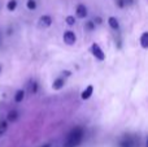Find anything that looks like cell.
<instances>
[{
	"label": "cell",
	"mask_w": 148,
	"mask_h": 147,
	"mask_svg": "<svg viewBox=\"0 0 148 147\" xmlns=\"http://www.w3.org/2000/svg\"><path fill=\"white\" fill-rule=\"evenodd\" d=\"M18 119V113H17V111H10L9 113H8V120L9 121H16V120Z\"/></svg>",
	"instance_id": "13"
},
{
	"label": "cell",
	"mask_w": 148,
	"mask_h": 147,
	"mask_svg": "<svg viewBox=\"0 0 148 147\" xmlns=\"http://www.w3.org/2000/svg\"><path fill=\"white\" fill-rule=\"evenodd\" d=\"M23 98H25V91L18 90L17 93H16V95H14V102L16 103H21V102L23 100Z\"/></svg>",
	"instance_id": "9"
},
{
	"label": "cell",
	"mask_w": 148,
	"mask_h": 147,
	"mask_svg": "<svg viewBox=\"0 0 148 147\" xmlns=\"http://www.w3.org/2000/svg\"><path fill=\"white\" fill-rule=\"evenodd\" d=\"M94 23H97V25H100V23H101V18L96 17V18H95V21H94Z\"/></svg>",
	"instance_id": "19"
},
{
	"label": "cell",
	"mask_w": 148,
	"mask_h": 147,
	"mask_svg": "<svg viewBox=\"0 0 148 147\" xmlns=\"http://www.w3.org/2000/svg\"><path fill=\"white\" fill-rule=\"evenodd\" d=\"M62 86H64V80H62V78H57V80H55V82L52 83V89H53V90H60V89H62Z\"/></svg>",
	"instance_id": "7"
},
{
	"label": "cell",
	"mask_w": 148,
	"mask_h": 147,
	"mask_svg": "<svg viewBox=\"0 0 148 147\" xmlns=\"http://www.w3.org/2000/svg\"><path fill=\"white\" fill-rule=\"evenodd\" d=\"M82 137H83V129L82 128H75L72 132L69 133L66 138V142H65L64 147H75L81 143Z\"/></svg>",
	"instance_id": "1"
},
{
	"label": "cell",
	"mask_w": 148,
	"mask_h": 147,
	"mask_svg": "<svg viewBox=\"0 0 148 147\" xmlns=\"http://www.w3.org/2000/svg\"><path fill=\"white\" fill-rule=\"evenodd\" d=\"M91 52L97 60H100V61H103V60L105 59V55H104V52H103V49L99 47V44H96V43L92 44L91 46Z\"/></svg>",
	"instance_id": "2"
},
{
	"label": "cell",
	"mask_w": 148,
	"mask_h": 147,
	"mask_svg": "<svg viewBox=\"0 0 148 147\" xmlns=\"http://www.w3.org/2000/svg\"><path fill=\"white\" fill-rule=\"evenodd\" d=\"M51 23H52V18L49 17V16H42L38 20V25H39V27H42V29L49 27Z\"/></svg>",
	"instance_id": "3"
},
{
	"label": "cell",
	"mask_w": 148,
	"mask_h": 147,
	"mask_svg": "<svg viewBox=\"0 0 148 147\" xmlns=\"http://www.w3.org/2000/svg\"><path fill=\"white\" fill-rule=\"evenodd\" d=\"M62 74H64V76H66V77H69V76H70V72H68V70H66V72H64V73H62Z\"/></svg>",
	"instance_id": "21"
},
{
	"label": "cell",
	"mask_w": 148,
	"mask_h": 147,
	"mask_svg": "<svg viewBox=\"0 0 148 147\" xmlns=\"http://www.w3.org/2000/svg\"><path fill=\"white\" fill-rule=\"evenodd\" d=\"M36 91H38V83L31 82L30 83V94H36Z\"/></svg>",
	"instance_id": "16"
},
{
	"label": "cell",
	"mask_w": 148,
	"mask_h": 147,
	"mask_svg": "<svg viewBox=\"0 0 148 147\" xmlns=\"http://www.w3.org/2000/svg\"><path fill=\"white\" fill-rule=\"evenodd\" d=\"M0 70H1V67H0Z\"/></svg>",
	"instance_id": "22"
},
{
	"label": "cell",
	"mask_w": 148,
	"mask_h": 147,
	"mask_svg": "<svg viewBox=\"0 0 148 147\" xmlns=\"http://www.w3.org/2000/svg\"><path fill=\"white\" fill-rule=\"evenodd\" d=\"M123 0H118V7H123Z\"/></svg>",
	"instance_id": "20"
},
{
	"label": "cell",
	"mask_w": 148,
	"mask_h": 147,
	"mask_svg": "<svg viewBox=\"0 0 148 147\" xmlns=\"http://www.w3.org/2000/svg\"><path fill=\"white\" fill-rule=\"evenodd\" d=\"M92 93H94V86H92V85H88L86 89H84L83 91H82V94H81V98L83 99V100H87V99H90V98H91Z\"/></svg>",
	"instance_id": "5"
},
{
	"label": "cell",
	"mask_w": 148,
	"mask_h": 147,
	"mask_svg": "<svg viewBox=\"0 0 148 147\" xmlns=\"http://www.w3.org/2000/svg\"><path fill=\"white\" fill-rule=\"evenodd\" d=\"M108 23H109V26L112 29H114V30H117L118 26H120V25H118V21H117V18H116V17H109V18H108Z\"/></svg>",
	"instance_id": "10"
},
{
	"label": "cell",
	"mask_w": 148,
	"mask_h": 147,
	"mask_svg": "<svg viewBox=\"0 0 148 147\" xmlns=\"http://www.w3.org/2000/svg\"><path fill=\"white\" fill-rule=\"evenodd\" d=\"M16 8H17V0H9L7 4V9L9 10V12H13Z\"/></svg>",
	"instance_id": "12"
},
{
	"label": "cell",
	"mask_w": 148,
	"mask_h": 147,
	"mask_svg": "<svg viewBox=\"0 0 148 147\" xmlns=\"http://www.w3.org/2000/svg\"><path fill=\"white\" fill-rule=\"evenodd\" d=\"M7 128H8L7 121H0V137L4 135V133L7 132Z\"/></svg>",
	"instance_id": "14"
},
{
	"label": "cell",
	"mask_w": 148,
	"mask_h": 147,
	"mask_svg": "<svg viewBox=\"0 0 148 147\" xmlns=\"http://www.w3.org/2000/svg\"><path fill=\"white\" fill-rule=\"evenodd\" d=\"M26 7H27V9L34 10L36 8V1L35 0H27V1H26Z\"/></svg>",
	"instance_id": "15"
},
{
	"label": "cell",
	"mask_w": 148,
	"mask_h": 147,
	"mask_svg": "<svg viewBox=\"0 0 148 147\" xmlns=\"http://www.w3.org/2000/svg\"><path fill=\"white\" fill-rule=\"evenodd\" d=\"M120 146H121V147H134V142L131 141V138L127 137V138H125V139L121 141Z\"/></svg>",
	"instance_id": "11"
},
{
	"label": "cell",
	"mask_w": 148,
	"mask_h": 147,
	"mask_svg": "<svg viewBox=\"0 0 148 147\" xmlns=\"http://www.w3.org/2000/svg\"><path fill=\"white\" fill-rule=\"evenodd\" d=\"M140 46L143 48H148V33L147 31H144L140 36Z\"/></svg>",
	"instance_id": "8"
},
{
	"label": "cell",
	"mask_w": 148,
	"mask_h": 147,
	"mask_svg": "<svg viewBox=\"0 0 148 147\" xmlns=\"http://www.w3.org/2000/svg\"><path fill=\"white\" fill-rule=\"evenodd\" d=\"M65 21H66V23H68L69 26H73L74 23H75V18H74L73 16H68L66 20H65Z\"/></svg>",
	"instance_id": "17"
},
{
	"label": "cell",
	"mask_w": 148,
	"mask_h": 147,
	"mask_svg": "<svg viewBox=\"0 0 148 147\" xmlns=\"http://www.w3.org/2000/svg\"><path fill=\"white\" fill-rule=\"evenodd\" d=\"M77 17L78 18H84L87 16V8L84 7L83 4H79L78 7H77Z\"/></svg>",
	"instance_id": "6"
},
{
	"label": "cell",
	"mask_w": 148,
	"mask_h": 147,
	"mask_svg": "<svg viewBox=\"0 0 148 147\" xmlns=\"http://www.w3.org/2000/svg\"><path fill=\"white\" fill-rule=\"evenodd\" d=\"M94 26H95L94 21H88V22L86 23V29H87V30H92V29H94Z\"/></svg>",
	"instance_id": "18"
},
{
	"label": "cell",
	"mask_w": 148,
	"mask_h": 147,
	"mask_svg": "<svg viewBox=\"0 0 148 147\" xmlns=\"http://www.w3.org/2000/svg\"><path fill=\"white\" fill-rule=\"evenodd\" d=\"M62 38H64V42L66 44H69V46H72V44H74L75 43V34L73 33V31H65L64 33V36H62Z\"/></svg>",
	"instance_id": "4"
}]
</instances>
